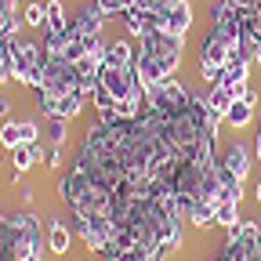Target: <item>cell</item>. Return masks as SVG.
<instances>
[{
  "label": "cell",
  "instance_id": "obj_4",
  "mask_svg": "<svg viewBox=\"0 0 261 261\" xmlns=\"http://www.w3.org/2000/svg\"><path fill=\"white\" fill-rule=\"evenodd\" d=\"M218 160H221V163H225V167L232 171L236 178H243V181H247L250 163H254V160H250V149H247L243 142H228V145H225V152H221Z\"/></svg>",
  "mask_w": 261,
  "mask_h": 261
},
{
  "label": "cell",
  "instance_id": "obj_25",
  "mask_svg": "<svg viewBox=\"0 0 261 261\" xmlns=\"http://www.w3.org/2000/svg\"><path fill=\"white\" fill-rule=\"evenodd\" d=\"M254 152H257V160H261V120H257V142H254Z\"/></svg>",
  "mask_w": 261,
  "mask_h": 261
},
{
  "label": "cell",
  "instance_id": "obj_9",
  "mask_svg": "<svg viewBox=\"0 0 261 261\" xmlns=\"http://www.w3.org/2000/svg\"><path fill=\"white\" fill-rule=\"evenodd\" d=\"M120 18H123V29H127V37H135V40H142L145 33H152L149 11H142V8H130V11H123Z\"/></svg>",
  "mask_w": 261,
  "mask_h": 261
},
{
  "label": "cell",
  "instance_id": "obj_11",
  "mask_svg": "<svg viewBox=\"0 0 261 261\" xmlns=\"http://www.w3.org/2000/svg\"><path fill=\"white\" fill-rule=\"evenodd\" d=\"M40 156H44L40 142H37V145H25V142H22V145H15V149H11V171H29Z\"/></svg>",
  "mask_w": 261,
  "mask_h": 261
},
{
  "label": "cell",
  "instance_id": "obj_2",
  "mask_svg": "<svg viewBox=\"0 0 261 261\" xmlns=\"http://www.w3.org/2000/svg\"><path fill=\"white\" fill-rule=\"evenodd\" d=\"M84 98L87 94H47V91H40L37 87V109L44 113V116H58V120H73L80 109H84Z\"/></svg>",
  "mask_w": 261,
  "mask_h": 261
},
{
  "label": "cell",
  "instance_id": "obj_14",
  "mask_svg": "<svg viewBox=\"0 0 261 261\" xmlns=\"http://www.w3.org/2000/svg\"><path fill=\"white\" fill-rule=\"evenodd\" d=\"M236 221H243V218H240V203H236V200H218V203H214V225L232 228Z\"/></svg>",
  "mask_w": 261,
  "mask_h": 261
},
{
  "label": "cell",
  "instance_id": "obj_3",
  "mask_svg": "<svg viewBox=\"0 0 261 261\" xmlns=\"http://www.w3.org/2000/svg\"><path fill=\"white\" fill-rule=\"evenodd\" d=\"M138 47L142 51H152L160 58H181V37H171V33H160V29L145 33V37L138 40Z\"/></svg>",
  "mask_w": 261,
  "mask_h": 261
},
{
  "label": "cell",
  "instance_id": "obj_12",
  "mask_svg": "<svg viewBox=\"0 0 261 261\" xmlns=\"http://www.w3.org/2000/svg\"><path fill=\"white\" fill-rule=\"evenodd\" d=\"M250 120H254V106L243 98V102H232V106H228V113H225L221 123H225V127H232V130H243Z\"/></svg>",
  "mask_w": 261,
  "mask_h": 261
},
{
  "label": "cell",
  "instance_id": "obj_7",
  "mask_svg": "<svg viewBox=\"0 0 261 261\" xmlns=\"http://www.w3.org/2000/svg\"><path fill=\"white\" fill-rule=\"evenodd\" d=\"M69 243H73V228L65 225L62 218H55V221L47 225V250L62 257V254H69Z\"/></svg>",
  "mask_w": 261,
  "mask_h": 261
},
{
  "label": "cell",
  "instance_id": "obj_27",
  "mask_svg": "<svg viewBox=\"0 0 261 261\" xmlns=\"http://www.w3.org/2000/svg\"><path fill=\"white\" fill-rule=\"evenodd\" d=\"M254 62H257V65H261V47H257V55H254Z\"/></svg>",
  "mask_w": 261,
  "mask_h": 261
},
{
  "label": "cell",
  "instance_id": "obj_20",
  "mask_svg": "<svg viewBox=\"0 0 261 261\" xmlns=\"http://www.w3.org/2000/svg\"><path fill=\"white\" fill-rule=\"evenodd\" d=\"M94 4H98V11H102V15H123V11H130L135 0H94Z\"/></svg>",
  "mask_w": 261,
  "mask_h": 261
},
{
  "label": "cell",
  "instance_id": "obj_13",
  "mask_svg": "<svg viewBox=\"0 0 261 261\" xmlns=\"http://www.w3.org/2000/svg\"><path fill=\"white\" fill-rule=\"evenodd\" d=\"M47 33H58V37H65V29H69V15H65V4L62 0H47Z\"/></svg>",
  "mask_w": 261,
  "mask_h": 261
},
{
  "label": "cell",
  "instance_id": "obj_19",
  "mask_svg": "<svg viewBox=\"0 0 261 261\" xmlns=\"http://www.w3.org/2000/svg\"><path fill=\"white\" fill-rule=\"evenodd\" d=\"M91 106H94L98 113H109V109H116V98H113V94H109L102 84H98V87L91 91Z\"/></svg>",
  "mask_w": 261,
  "mask_h": 261
},
{
  "label": "cell",
  "instance_id": "obj_21",
  "mask_svg": "<svg viewBox=\"0 0 261 261\" xmlns=\"http://www.w3.org/2000/svg\"><path fill=\"white\" fill-rule=\"evenodd\" d=\"M65 123H69V120L47 116V138H51V145H62V142H65Z\"/></svg>",
  "mask_w": 261,
  "mask_h": 261
},
{
  "label": "cell",
  "instance_id": "obj_6",
  "mask_svg": "<svg viewBox=\"0 0 261 261\" xmlns=\"http://www.w3.org/2000/svg\"><path fill=\"white\" fill-rule=\"evenodd\" d=\"M65 225L73 228V236H80V240H84V247H87V250L102 254V240H98V232H94L91 218H84L80 211H69V221H65Z\"/></svg>",
  "mask_w": 261,
  "mask_h": 261
},
{
  "label": "cell",
  "instance_id": "obj_22",
  "mask_svg": "<svg viewBox=\"0 0 261 261\" xmlns=\"http://www.w3.org/2000/svg\"><path fill=\"white\" fill-rule=\"evenodd\" d=\"M11 80V51H8V40L0 37V84Z\"/></svg>",
  "mask_w": 261,
  "mask_h": 261
},
{
  "label": "cell",
  "instance_id": "obj_5",
  "mask_svg": "<svg viewBox=\"0 0 261 261\" xmlns=\"http://www.w3.org/2000/svg\"><path fill=\"white\" fill-rule=\"evenodd\" d=\"M138 58V44H130L127 37L106 44V65H113V69H127V65H135Z\"/></svg>",
  "mask_w": 261,
  "mask_h": 261
},
{
  "label": "cell",
  "instance_id": "obj_24",
  "mask_svg": "<svg viewBox=\"0 0 261 261\" xmlns=\"http://www.w3.org/2000/svg\"><path fill=\"white\" fill-rule=\"evenodd\" d=\"M0 120H11V102L8 98H0Z\"/></svg>",
  "mask_w": 261,
  "mask_h": 261
},
{
  "label": "cell",
  "instance_id": "obj_15",
  "mask_svg": "<svg viewBox=\"0 0 261 261\" xmlns=\"http://www.w3.org/2000/svg\"><path fill=\"white\" fill-rule=\"evenodd\" d=\"M22 25L25 29H47V8L44 4H29L22 11Z\"/></svg>",
  "mask_w": 261,
  "mask_h": 261
},
{
  "label": "cell",
  "instance_id": "obj_26",
  "mask_svg": "<svg viewBox=\"0 0 261 261\" xmlns=\"http://www.w3.org/2000/svg\"><path fill=\"white\" fill-rule=\"evenodd\" d=\"M254 200H257V203H261V181H257V185H254Z\"/></svg>",
  "mask_w": 261,
  "mask_h": 261
},
{
  "label": "cell",
  "instance_id": "obj_10",
  "mask_svg": "<svg viewBox=\"0 0 261 261\" xmlns=\"http://www.w3.org/2000/svg\"><path fill=\"white\" fill-rule=\"evenodd\" d=\"M228 106H232V98H228L225 87H211V91L203 94V109H207V116H214V120H225Z\"/></svg>",
  "mask_w": 261,
  "mask_h": 261
},
{
  "label": "cell",
  "instance_id": "obj_17",
  "mask_svg": "<svg viewBox=\"0 0 261 261\" xmlns=\"http://www.w3.org/2000/svg\"><path fill=\"white\" fill-rule=\"evenodd\" d=\"M0 145H4L8 152H11L15 145H22V127H18V120H4V123H0Z\"/></svg>",
  "mask_w": 261,
  "mask_h": 261
},
{
  "label": "cell",
  "instance_id": "obj_23",
  "mask_svg": "<svg viewBox=\"0 0 261 261\" xmlns=\"http://www.w3.org/2000/svg\"><path fill=\"white\" fill-rule=\"evenodd\" d=\"M44 163H47V167H62V145H51L44 152Z\"/></svg>",
  "mask_w": 261,
  "mask_h": 261
},
{
  "label": "cell",
  "instance_id": "obj_8",
  "mask_svg": "<svg viewBox=\"0 0 261 261\" xmlns=\"http://www.w3.org/2000/svg\"><path fill=\"white\" fill-rule=\"evenodd\" d=\"M214 171H218V181H221V200H236L240 203L243 200V178H236L221 160H214Z\"/></svg>",
  "mask_w": 261,
  "mask_h": 261
},
{
  "label": "cell",
  "instance_id": "obj_16",
  "mask_svg": "<svg viewBox=\"0 0 261 261\" xmlns=\"http://www.w3.org/2000/svg\"><path fill=\"white\" fill-rule=\"evenodd\" d=\"M228 240H243V243H257L261 240V228L254 221H236L232 228H228Z\"/></svg>",
  "mask_w": 261,
  "mask_h": 261
},
{
  "label": "cell",
  "instance_id": "obj_1",
  "mask_svg": "<svg viewBox=\"0 0 261 261\" xmlns=\"http://www.w3.org/2000/svg\"><path fill=\"white\" fill-rule=\"evenodd\" d=\"M33 91H37V87H33ZM40 91H47V94H76V91H80L76 65L65 62V58H47L44 76H40ZM80 94H84V91H80Z\"/></svg>",
  "mask_w": 261,
  "mask_h": 261
},
{
  "label": "cell",
  "instance_id": "obj_18",
  "mask_svg": "<svg viewBox=\"0 0 261 261\" xmlns=\"http://www.w3.org/2000/svg\"><path fill=\"white\" fill-rule=\"evenodd\" d=\"M189 221H192L196 228H207V225H214V207H211V203H196V207L189 211Z\"/></svg>",
  "mask_w": 261,
  "mask_h": 261
}]
</instances>
